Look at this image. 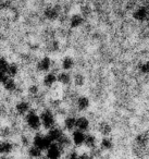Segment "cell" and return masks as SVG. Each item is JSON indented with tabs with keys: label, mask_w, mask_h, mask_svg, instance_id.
Instances as JSON below:
<instances>
[{
	"label": "cell",
	"mask_w": 149,
	"mask_h": 159,
	"mask_svg": "<svg viewBox=\"0 0 149 159\" xmlns=\"http://www.w3.org/2000/svg\"><path fill=\"white\" fill-rule=\"evenodd\" d=\"M58 145L60 146V147L62 148V149H65L66 147H69V146L71 145V143H72V141H71L70 139H69L66 135H63V136L61 137V139H59V141L57 142Z\"/></svg>",
	"instance_id": "cb8c5ba5"
},
{
	"label": "cell",
	"mask_w": 149,
	"mask_h": 159,
	"mask_svg": "<svg viewBox=\"0 0 149 159\" xmlns=\"http://www.w3.org/2000/svg\"><path fill=\"white\" fill-rule=\"evenodd\" d=\"M25 121H26V125L33 131L39 130V128L43 125L42 120H40V116H38L35 111L29 110V112L25 117Z\"/></svg>",
	"instance_id": "6da1fadb"
},
{
	"label": "cell",
	"mask_w": 149,
	"mask_h": 159,
	"mask_svg": "<svg viewBox=\"0 0 149 159\" xmlns=\"http://www.w3.org/2000/svg\"><path fill=\"white\" fill-rule=\"evenodd\" d=\"M90 106V102H89V98L86 97V96H79L77 97L76 99V107L79 110L84 111V110H87Z\"/></svg>",
	"instance_id": "ba28073f"
},
{
	"label": "cell",
	"mask_w": 149,
	"mask_h": 159,
	"mask_svg": "<svg viewBox=\"0 0 149 159\" xmlns=\"http://www.w3.org/2000/svg\"><path fill=\"white\" fill-rule=\"evenodd\" d=\"M138 70L142 74H148L149 75V61H145L142 63H139L138 66Z\"/></svg>",
	"instance_id": "4316f807"
},
{
	"label": "cell",
	"mask_w": 149,
	"mask_h": 159,
	"mask_svg": "<svg viewBox=\"0 0 149 159\" xmlns=\"http://www.w3.org/2000/svg\"><path fill=\"white\" fill-rule=\"evenodd\" d=\"M10 63L5 59V58H0V71H3V72H7L8 69H9Z\"/></svg>",
	"instance_id": "83f0119b"
},
{
	"label": "cell",
	"mask_w": 149,
	"mask_h": 159,
	"mask_svg": "<svg viewBox=\"0 0 149 159\" xmlns=\"http://www.w3.org/2000/svg\"><path fill=\"white\" fill-rule=\"evenodd\" d=\"M9 75H8L7 72H3V71H0V83L1 84H3V83L7 81L8 79H9Z\"/></svg>",
	"instance_id": "1f68e13d"
},
{
	"label": "cell",
	"mask_w": 149,
	"mask_h": 159,
	"mask_svg": "<svg viewBox=\"0 0 149 159\" xmlns=\"http://www.w3.org/2000/svg\"><path fill=\"white\" fill-rule=\"evenodd\" d=\"M90 126V122L89 120L86 117H79L76 118V129L77 130H81L83 132L87 131Z\"/></svg>",
	"instance_id": "9c48e42d"
},
{
	"label": "cell",
	"mask_w": 149,
	"mask_h": 159,
	"mask_svg": "<svg viewBox=\"0 0 149 159\" xmlns=\"http://www.w3.org/2000/svg\"><path fill=\"white\" fill-rule=\"evenodd\" d=\"M62 152V148L58 145V143H52L47 149V159H60Z\"/></svg>",
	"instance_id": "277c9868"
},
{
	"label": "cell",
	"mask_w": 149,
	"mask_h": 159,
	"mask_svg": "<svg viewBox=\"0 0 149 159\" xmlns=\"http://www.w3.org/2000/svg\"><path fill=\"white\" fill-rule=\"evenodd\" d=\"M18 72H19L18 66H16V63H10L9 69H8V71H7L8 75H9L10 77H14L16 74H18Z\"/></svg>",
	"instance_id": "484cf974"
},
{
	"label": "cell",
	"mask_w": 149,
	"mask_h": 159,
	"mask_svg": "<svg viewBox=\"0 0 149 159\" xmlns=\"http://www.w3.org/2000/svg\"><path fill=\"white\" fill-rule=\"evenodd\" d=\"M29 92L31 95L36 96V95H38V93H39V87H38L37 85H31V86L29 87Z\"/></svg>",
	"instance_id": "f1b7e54d"
},
{
	"label": "cell",
	"mask_w": 149,
	"mask_h": 159,
	"mask_svg": "<svg viewBox=\"0 0 149 159\" xmlns=\"http://www.w3.org/2000/svg\"><path fill=\"white\" fill-rule=\"evenodd\" d=\"M73 83H74L75 86H83L85 84V76L81 73H77L73 77Z\"/></svg>",
	"instance_id": "603a6c76"
},
{
	"label": "cell",
	"mask_w": 149,
	"mask_h": 159,
	"mask_svg": "<svg viewBox=\"0 0 149 159\" xmlns=\"http://www.w3.org/2000/svg\"><path fill=\"white\" fill-rule=\"evenodd\" d=\"M66 159H79V154L76 150H72V152H70L68 154Z\"/></svg>",
	"instance_id": "4dcf8cb0"
},
{
	"label": "cell",
	"mask_w": 149,
	"mask_h": 159,
	"mask_svg": "<svg viewBox=\"0 0 149 159\" xmlns=\"http://www.w3.org/2000/svg\"><path fill=\"white\" fill-rule=\"evenodd\" d=\"M0 135L3 137V139H8V137L11 136V130L9 128H3L0 132Z\"/></svg>",
	"instance_id": "f546056e"
},
{
	"label": "cell",
	"mask_w": 149,
	"mask_h": 159,
	"mask_svg": "<svg viewBox=\"0 0 149 159\" xmlns=\"http://www.w3.org/2000/svg\"><path fill=\"white\" fill-rule=\"evenodd\" d=\"M3 87L6 89V91L8 92H14L16 89V83L12 77H9V79L3 83Z\"/></svg>",
	"instance_id": "7402d4cb"
},
{
	"label": "cell",
	"mask_w": 149,
	"mask_h": 159,
	"mask_svg": "<svg viewBox=\"0 0 149 159\" xmlns=\"http://www.w3.org/2000/svg\"><path fill=\"white\" fill-rule=\"evenodd\" d=\"M133 18L136 21L144 22L149 19V10L146 7H139L133 12Z\"/></svg>",
	"instance_id": "5b68a950"
},
{
	"label": "cell",
	"mask_w": 149,
	"mask_h": 159,
	"mask_svg": "<svg viewBox=\"0 0 149 159\" xmlns=\"http://www.w3.org/2000/svg\"><path fill=\"white\" fill-rule=\"evenodd\" d=\"M42 152L43 150L40 149V148L36 147V146L33 145V147H31L29 149V155L32 157V158H39L40 156H42Z\"/></svg>",
	"instance_id": "d4e9b609"
},
{
	"label": "cell",
	"mask_w": 149,
	"mask_h": 159,
	"mask_svg": "<svg viewBox=\"0 0 149 159\" xmlns=\"http://www.w3.org/2000/svg\"><path fill=\"white\" fill-rule=\"evenodd\" d=\"M83 23H84V18H83V16L79 13L73 14L70 18V26L72 27V29H77V27L81 26Z\"/></svg>",
	"instance_id": "30bf717a"
},
{
	"label": "cell",
	"mask_w": 149,
	"mask_h": 159,
	"mask_svg": "<svg viewBox=\"0 0 149 159\" xmlns=\"http://www.w3.org/2000/svg\"><path fill=\"white\" fill-rule=\"evenodd\" d=\"M74 66V60L71 57H64L61 61V68L64 71H69Z\"/></svg>",
	"instance_id": "ffe728a7"
},
{
	"label": "cell",
	"mask_w": 149,
	"mask_h": 159,
	"mask_svg": "<svg viewBox=\"0 0 149 159\" xmlns=\"http://www.w3.org/2000/svg\"><path fill=\"white\" fill-rule=\"evenodd\" d=\"M58 77V82L61 83L63 85H69L71 82H72V76L69 72L66 71H62V72H59V74L57 75Z\"/></svg>",
	"instance_id": "7c38bea8"
},
{
	"label": "cell",
	"mask_w": 149,
	"mask_h": 159,
	"mask_svg": "<svg viewBox=\"0 0 149 159\" xmlns=\"http://www.w3.org/2000/svg\"><path fill=\"white\" fill-rule=\"evenodd\" d=\"M12 149H13V145L10 142L3 141L0 143V154L8 155L12 152Z\"/></svg>",
	"instance_id": "d6986e66"
},
{
	"label": "cell",
	"mask_w": 149,
	"mask_h": 159,
	"mask_svg": "<svg viewBox=\"0 0 149 159\" xmlns=\"http://www.w3.org/2000/svg\"><path fill=\"white\" fill-rule=\"evenodd\" d=\"M79 159H94V157L90 154H87V152H83V154L79 155Z\"/></svg>",
	"instance_id": "d6a6232c"
},
{
	"label": "cell",
	"mask_w": 149,
	"mask_h": 159,
	"mask_svg": "<svg viewBox=\"0 0 149 159\" xmlns=\"http://www.w3.org/2000/svg\"><path fill=\"white\" fill-rule=\"evenodd\" d=\"M1 159H9V158H7V157H3V158H1Z\"/></svg>",
	"instance_id": "836d02e7"
},
{
	"label": "cell",
	"mask_w": 149,
	"mask_h": 159,
	"mask_svg": "<svg viewBox=\"0 0 149 159\" xmlns=\"http://www.w3.org/2000/svg\"><path fill=\"white\" fill-rule=\"evenodd\" d=\"M43 82H44L45 86L51 87L56 82H58V77H57V75H56L53 72H50V73H48V74L45 75V76H44V81H43Z\"/></svg>",
	"instance_id": "5bb4252c"
},
{
	"label": "cell",
	"mask_w": 149,
	"mask_h": 159,
	"mask_svg": "<svg viewBox=\"0 0 149 159\" xmlns=\"http://www.w3.org/2000/svg\"><path fill=\"white\" fill-rule=\"evenodd\" d=\"M16 110L19 115H27L29 112V104L27 102H19L16 106Z\"/></svg>",
	"instance_id": "2e32d148"
},
{
	"label": "cell",
	"mask_w": 149,
	"mask_h": 159,
	"mask_svg": "<svg viewBox=\"0 0 149 159\" xmlns=\"http://www.w3.org/2000/svg\"><path fill=\"white\" fill-rule=\"evenodd\" d=\"M98 131L103 135V136H108L111 133V125L107 122H101L98 126Z\"/></svg>",
	"instance_id": "44dd1931"
},
{
	"label": "cell",
	"mask_w": 149,
	"mask_h": 159,
	"mask_svg": "<svg viewBox=\"0 0 149 159\" xmlns=\"http://www.w3.org/2000/svg\"><path fill=\"white\" fill-rule=\"evenodd\" d=\"M85 137H86V134H85V132H83V131L77 130V129L75 131H73L72 142L75 146H79H79L84 145V143H85Z\"/></svg>",
	"instance_id": "8992f818"
},
{
	"label": "cell",
	"mask_w": 149,
	"mask_h": 159,
	"mask_svg": "<svg viewBox=\"0 0 149 159\" xmlns=\"http://www.w3.org/2000/svg\"><path fill=\"white\" fill-rule=\"evenodd\" d=\"M113 148V142L110 137L105 136L100 141V149L102 152H109Z\"/></svg>",
	"instance_id": "e0dca14e"
},
{
	"label": "cell",
	"mask_w": 149,
	"mask_h": 159,
	"mask_svg": "<svg viewBox=\"0 0 149 159\" xmlns=\"http://www.w3.org/2000/svg\"><path fill=\"white\" fill-rule=\"evenodd\" d=\"M63 132H62L61 129L57 128V126H53L52 129L49 130V133H48V136L51 139L52 142H58L62 136H63Z\"/></svg>",
	"instance_id": "8fae6325"
},
{
	"label": "cell",
	"mask_w": 149,
	"mask_h": 159,
	"mask_svg": "<svg viewBox=\"0 0 149 159\" xmlns=\"http://www.w3.org/2000/svg\"><path fill=\"white\" fill-rule=\"evenodd\" d=\"M51 66H52V62H51L49 57H44L38 61L37 63V70L40 72H48L50 71Z\"/></svg>",
	"instance_id": "52a82bcc"
},
{
	"label": "cell",
	"mask_w": 149,
	"mask_h": 159,
	"mask_svg": "<svg viewBox=\"0 0 149 159\" xmlns=\"http://www.w3.org/2000/svg\"><path fill=\"white\" fill-rule=\"evenodd\" d=\"M59 14H60L59 9L56 7H49L45 10V16L48 20H56V19H58Z\"/></svg>",
	"instance_id": "9a60e30c"
},
{
	"label": "cell",
	"mask_w": 149,
	"mask_h": 159,
	"mask_svg": "<svg viewBox=\"0 0 149 159\" xmlns=\"http://www.w3.org/2000/svg\"><path fill=\"white\" fill-rule=\"evenodd\" d=\"M84 145L89 149H93L97 146V137L94 134H86L85 137V143Z\"/></svg>",
	"instance_id": "ac0fdd59"
},
{
	"label": "cell",
	"mask_w": 149,
	"mask_h": 159,
	"mask_svg": "<svg viewBox=\"0 0 149 159\" xmlns=\"http://www.w3.org/2000/svg\"><path fill=\"white\" fill-rule=\"evenodd\" d=\"M40 120H42V124L44 125V128L47 130H50L55 126V116L49 109H45L40 113Z\"/></svg>",
	"instance_id": "3957f363"
},
{
	"label": "cell",
	"mask_w": 149,
	"mask_h": 159,
	"mask_svg": "<svg viewBox=\"0 0 149 159\" xmlns=\"http://www.w3.org/2000/svg\"><path fill=\"white\" fill-rule=\"evenodd\" d=\"M53 142L51 141V139L47 135L44 134H36L33 139V145L36 147L40 148L42 150H47L49 148V146L52 144Z\"/></svg>",
	"instance_id": "7a4b0ae2"
},
{
	"label": "cell",
	"mask_w": 149,
	"mask_h": 159,
	"mask_svg": "<svg viewBox=\"0 0 149 159\" xmlns=\"http://www.w3.org/2000/svg\"><path fill=\"white\" fill-rule=\"evenodd\" d=\"M63 125L66 131H74V129H76V118L73 116L66 117L63 122Z\"/></svg>",
	"instance_id": "4fadbf2b"
}]
</instances>
